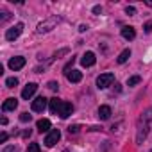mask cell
<instances>
[{
  "mask_svg": "<svg viewBox=\"0 0 152 152\" xmlns=\"http://www.w3.org/2000/svg\"><path fill=\"white\" fill-rule=\"evenodd\" d=\"M129 57H131V50H129V48H125V50H124V52L118 56V59H116V61H118V64H124V63H125Z\"/></svg>",
  "mask_w": 152,
  "mask_h": 152,
  "instance_id": "e0dca14e",
  "label": "cell"
},
{
  "mask_svg": "<svg viewBox=\"0 0 152 152\" xmlns=\"http://www.w3.org/2000/svg\"><path fill=\"white\" fill-rule=\"evenodd\" d=\"M31 118H32V116H31L29 113H22V115H20V122H23V124L31 122Z\"/></svg>",
  "mask_w": 152,
  "mask_h": 152,
  "instance_id": "7402d4cb",
  "label": "cell"
},
{
  "mask_svg": "<svg viewBox=\"0 0 152 152\" xmlns=\"http://www.w3.org/2000/svg\"><path fill=\"white\" fill-rule=\"evenodd\" d=\"M48 104H50V113H52V115H57V113H59V109H61L63 100H59V99L56 97V99H50V100H48Z\"/></svg>",
  "mask_w": 152,
  "mask_h": 152,
  "instance_id": "4fadbf2b",
  "label": "cell"
},
{
  "mask_svg": "<svg viewBox=\"0 0 152 152\" xmlns=\"http://www.w3.org/2000/svg\"><path fill=\"white\" fill-rule=\"evenodd\" d=\"M16 107H18V100H16V99H13V97H11V99H7V100L2 104V109H4V111H15Z\"/></svg>",
  "mask_w": 152,
  "mask_h": 152,
  "instance_id": "7c38bea8",
  "label": "cell"
},
{
  "mask_svg": "<svg viewBox=\"0 0 152 152\" xmlns=\"http://www.w3.org/2000/svg\"><path fill=\"white\" fill-rule=\"evenodd\" d=\"M25 152H41V148H39L38 143H29V147H27Z\"/></svg>",
  "mask_w": 152,
  "mask_h": 152,
  "instance_id": "ffe728a7",
  "label": "cell"
},
{
  "mask_svg": "<svg viewBox=\"0 0 152 152\" xmlns=\"http://www.w3.org/2000/svg\"><path fill=\"white\" fill-rule=\"evenodd\" d=\"M66 79H68L70 83H81L83 73H81L79 70H72V72H68V73H66Z\"/></svg>",
  "mask_w": 152,
  "mask_h": 152,
  "instance_id": "8fae6325",
  "label": "cell"
},
{
  "mask_svg": "<svg viewBox=\"0 0 152 152\" xmlns=\"http://www.w3.org/2000/svg\"><path fill=\"white\" fill-rule=\"evenodd\" d=\"M73 63H75V57H72V59H70V63H68V64L64 66V73H68V70L72 68V64H73Z\"/></svg>",
  "mask_w": 152,
  "mask_h": 152,
  "instance_id": "4316f807",
  "label": "cell"
},
{
  "mask_svg": "<svg viewBox=\"0 0 152 152\" xmlns=\"http://www.w3.org/2000/svg\"><path fill=\"white\" fill-rule=\"evenodd\" d=\"M143 31L148 34V32H152V22H147L145 25H143Z\"/></svg>",
  "mask_w": 152,
  "mask_h": 152,
  "instance_id": "cb8c5ba5",
  "label": "cell"
},
{
  "mask_svg": "<svg viewBox=\"0 0 152 152\" xmlns=\"http://www.w3.org/2000/svg\"><path fill=\"white\" fill-rule=\"evenodd\" d=\"M25 66V57H22V56H16V57H13V59H9V68L11 70H20V68H23Z\"/></svg>",
  "mask_w": 152,
  "mask_h": 152,
  "instance_id": "52a82bcc",
  "label": "cell"
},
{
  "mask_svg": "<svg viewBox=\"0 0 152 152\" xmlns=\"http://www.w3.org/2000/svg\"><path fill=\"white\" fill-rule=\"evenodd\" d=\"M7 141V132H2L0 134V143H6Z\"/></svg>",
  "mask_w": 152,
  "mask_h": 152,
  "instance_id": "83f0119b",
  "label": "cell"
},
{
  "mask_svg": "<svg viewBox=\"0 0 152 152\" xmlns=\"http://www.w3.org/2000/svg\"><path fill=\"white\" fill-rule=\"evenodd\" d=\"M2 152H16V148H15V147H7V148H4Z\"/></svg>",
  "mask_w": 152,
  "mask_h": 152,
  "instance_id": "f546056e",
  "label": "cell"
},
{
  "mask_svg": "<svg viewBox=\"0 0 152 152\" xmlns=\"http://www.w3.org/2000/svg\"><path fill=\"white\" fill-rule=\"evenodd\" d=\"M141 120H143V122H147V124H150V122H152V107H150V109H147V111L141 115Z\"/></svg>",
  "mask_w": 152,
  "mask_h": 152,
  "instance_id": "ac0fdd59",
  "label": "cell"
},
{
  "mask_svg": "<svg viewBox=\"0 0 152 152\" xmlns=\"http://www.w3.org/2000/svg\"><path fill=\"white\" fill-rule=\"evenodd\" d=\"M16 84H18V79H16V77H9V79L6 81V86H7V88H15Z\"/></svg>",
  "mask_w": 152,
  "mask_h": 152,
  "instance_id": "44dd1931",
  "label": "cell"
},
{
  "mask_svg": "<svg viewBox=\"0 0 152 152\" xmlns=\"http://www.w3.org/2000/svg\"><path fill=\"white\" fill-rule=\"evenodd\" d=\"M36 90H38V84H36V83H29V84L22 90V97H23L25 100H29V99L36 93Z\"/></svg>",
  "mask_w": 152,
  "mask_h": 152,
  "instance_id": "ba28073f",
  "label": "cell"
},
{
  "mask_svg": "<svg viewBox=\"0 0 152 152\" xmlns=\"http://www.w3.org/2000/svg\"><path fill=\"white\" fill-rule=\"evenodd\" d=\"M48 88H50V90H52V91H56V90H57V88H59V84H57V83H56V81H50V83H48Z\"/></svg>",
  "mask_w": 152,
  "mask_h": 152,
  "instance_id": "484cf974",
  "label": "cell"
},
{
  "mask_svg": "<svg viewBox=\"0 0 152 152\" xmlns=\"http://www.w3.org/2000/svg\"><path fill=\"white\" fill-rule=\"evenodd\" d=\"M125 13H127V15H129V16H134V15H136V9H134V7H132V6H129V7H127V9H125Z\"/></svg>",
  "mask_w": 152,
  "mask_h": 152,
  "instance_id": "d4e9b609",
  "label": "cell"
},
{
  "mask_svg": "<svg viewBox=\"0 0 152 152\" xmlns=\"http://www.w3.org/2000/svg\"><path fill=\"white\" fill-rule=\"evenodd\" d=\"M113 81H115V75H113V73H100L99 77H97V86H99L100 90H104V88L111 86Z\"/></svg>",
  "mask_w": 152,
  "mask_h": 152,
  "instance_id": "7a4b0ae2",
  "label": "cell"
},
{
  "mask_svg": "<svg viewBox=\"0 0 152 152\" xmlns=\"http://www.w3.org/2000/svg\"><path fill=\"white\" fill-rule=\"evenodd\" d=\"M93 13H95V15L102 13V7H100V6H95V7H93Z\"/></svg>",
  "mask_w": 152,
  "mask_h": 152,
  "instance_id": "f1b7e54d",
  "label": "cell"
},
{
  "mask_svg": "<svg viewBox=\"0 0 152 152\" xmlns=\"http://www.w3.org/2000/svg\"><path fill=\"white\" fill-rule=\"evenodd\" d=\"M79 129H81L79 125H72V127H68V132H70V134H77Z\"/></svg>",
  "mask_w": 152,
  "mask_h": 152,
  "instance_id": "603a6c76",
  "label": "cell"
},
{
  "mask_svg": "<svg viewBox=\"0 0 152 152\" xmlns=\"http://www.w3.org/2000/svg\"><path fill=\"white\" fill-rule=\"evenodd\" d=\"M47 99L45 97H38V99H34L32 100V111H36V113H43L45 111V107H47Z\"/></svg>",
  "mask_w": 152,
  "mask_h": 152,
  "instance_id": "8992f818",
  "label": "cell"
},
{
  "mask_svg": "<svg viewBox=\"0 0 152 152\" xmlns=\"http://www.w3.org/2000/svg\"><path fill=\"white\" fill-rule=\"evenodd\" d=\"M50 120H47V118H41V120H38V124H36V127H38V131L39 132H48L50 131Z\"/></svg>",
  "mask_w": 152,
  "mask_h": 152,
  "instance_id": "5bb4252c",
  "label": "cell"
},
{
  "mask_svg": "<svg viewBox=\"0 0 152 152\" xmlns=\"http://www.w3.org/2000/svg\"><path fill=\"white\" fill-rule=\"evenodd\" d=\"M56 23H57V18H48V20L41 22V23L38 25V29H36V34H45V32H50V31L56 27Z\"/></svg>",
  "mask_w": 152,
  "mask_h": 152,
  "instance_id": "6da1fadb",
  "label": "cell"
},
{
  "mask_svg": "<svg viewBox=\"0 0 152 152\" xmlns=\"http://www.w3.org/2000/svg\"><path fill=\"white\" fill-rule=\"evenodd\" d=\"M122 38L124 39H134L136 38V31H134V27H124L122 29Z\"/></svg>",
  "mask_w": 152,
  "mask_h": 152,
  "instance_id": "9a60e30c",
  "label": "cell"
},
{
  "mask_svg": "<svg viewBox=\"0 0 152 152\" xmlns=\"http://www.w3.org/2000/svg\"><path fill=\"white\" fill-rule=\"evenodd\" d=\"M150 152H152V150H150Z\"/></svg>",
  "mask_w": 152,
  "mask_h": 152,
  "instance_id": "4dcf8cb0",
  "label": "cell"
},
{
  "mask_svg": "<svg viewBox=\"0 0 152 152\" xmlns=\"http://www.w3.org/2000/svg\"><path fill=\"white\" fill-rule=\"evenodd\" d=\"M72 113H73V106H72L70 102H64V100H63V104H61V109H59V113H57V115H59L61 118H68Z\"/></svg>",
  "mask_w": 152,
  "mask_h": 152,
  "instance_id": "9c48e42d",
  "label": "cell"
},
{
  "mask_svg": "<svg viewBox=\"0 0 152 152\" xmlns=\"http://www.w3.org/2000/svg\"><path fill=\"white\" fill-rule=\"evenodd\" d=\"M140 81H141V77H140V75H134V77H129V79H127V86H136Z\"/></svg>",
  "mask_w": 152,
  "mask_h": 152,
  "instance_id": "d6986e66",
  "label": "cell"
},
{
  "mask_svg": "<svg viewBox=\"0 0 152 152\" xmlns=\"http://www.w3.org/2000/svg\"><path fill=\"white\" fill-rule=\"evenodd\" d=\"M147 129H148V124L140 118V122H138V134H136V141L138 143H141L147 138Z\"/></svg>",
  "mask_w": 152,
  "mask_h": 152,
  "instance_id": "5b68a950",
  "label": "cell"
},
{
  "mask_svg": "<svg viewBox=\"0 0 152 152\" xmlns=\"http://www.w3.org/2000/svg\"><path fill=\"white\" fill-rule=\"evenodd\" d=\"M95 61H97L95 54H93V52H86V54L83 56V59H81V64L88 68V66H93V64H95Z\"/></svg>",
  "mask_w": 152,
  "mask_h": 152,
  "instance_id": "30bf717a",
  "label": "cell"
},
{
  "mask_svg": "<svg viewBox=\"0 0 152 152\" xmlns=\"http://www.w3.org/2000/svg\"><path fill=\"white\" fill-rule=\"evenodd\" d=\"M99 118L100 120H109L111 118V107L109 106H100L99 107Z\"/></svg>",
  "mask_w": 152,
  "mask_h": 152,
  "instance_id": "2e32d148",
  "label": "cell"
},
{
  "mask_svg": "<svg viewBox=\"0 0 152 152\" xmlns=\"http://www.w3.org/2000/svg\"><path fill=\"white\" fill-rule=\"evenodd\" d=\"M59 140H61V131H59V129H52V131L47 134V138H45V145H47V147H54Z\"/></svg>",
  "mask_w": 152,
  "mask_h": 152,
  "instance_id": "277c9868",
  "label": "cell"
},
{
  "mask_svg": "<svg viewBox=\"0 0 152 152\" xmlns=\"http://www.w3.org/2000/svg\"><path fill=\"white\" fill-rule=\"evenodd\" d=\"M22 31H23V23H16L15 27L7 29V32H6V39H7V41H15V39L22 34Z\"/></svg>",
  "mask_w": 152,
  "mask_h": 152,
  "instance_id": "3957f363",
  "label": "cell"
}]
</instances>
